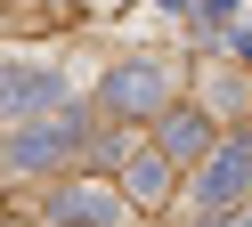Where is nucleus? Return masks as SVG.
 Here are the masks:
<instances>
[{
  "instance_id": "nucleus-1",
  "label": "nucleus",
  "mask_w": 252,
  "mask_h": 227,
  "mask_svg": "<svg viewBox=\"0 0 252 227\" xmlns=\"http://www.w3.org/2000/svg\"><path fill=\"white\" fill-rule=\"evenodd\" d=\"M65 97V65L49 57H0V114H41Z\"/></svg>"
},
{
  "instance_id": "nucleus-2",
  "label": "nucleus",
  "mask_w": 252,
  "mask_h": 227,
  "mask_svg": "<svg viewBox=\"0 0 252 227\" xmlns=\"http://www.w3.org/2000/svg\"><path fill=\"white\" fill-rule=\"evenodd\" d=\"M244 178H252V146H220V154L203 162V178H195V203L203 211H228L236 195H244Z\"/></svg>"
},
{
  "instance_id": "nucleus-3",
  "label": "nucleus",
  "mask_w": 252,
  "mask_h": 227,
  "mask_svg": "<svg viewBox=\"0 0 252 227\" xmlns=\"http://www.w3.org/2000/svg\"><path fill=\"white\" fill-rule=\"evenodd\" d=\"M73 146H82V130H73V122H33L25 138H8V170H41V162H65Z\"/></svg>"
},
{
  "instance_id": "nucleus-4",
  "label": "nucleus",
  "mask_w": 252,
  "mask_h": 227,
  "mask_svg": "<svg viewBox=\"0 0 252 227\" xmlns=\"http://www.w3.org/2000/svg\"><path fill=\"white\" fill-rule=\"evenodd\" d=\"M163 89H171V73L155 57H138V65H122L114 81H106V97H114L122 114H138V106H163Z\"/></svg>"
},
{
  "instance_id": "nucleus-5",
  "label": "nucleus",
  "mask_w": 252,
  "mask_h": 227,
  "mask_svg": "<svg viewBox=\"0 0 252 227\" xmlns=\"http://www.w3.org/2000/svg\"><path fill=\"white\" fill-rule=\"evenodd\" d=\"M49 211L65 227H114V195H98V187H65V195H49Z\"/></svg>"
},
{
  "instance_id": "nucleus-6",
  "label": "nucleus",
  "mask_w": 252,
  "mask_h": 227,
  "mask_svg": "<svg viewBox=\"0 0 252 227\" xmlns=\"http://www.w3.org/2000/svg\"><path fill=\"white\" fill-rule=\"evenodd\" d=\"M203 130H212L203 114H163V154H171V162H195L203 146H212Z\"/></svg>"
},
{
  "instance_id": "nucleus-7",
  "label": "nucleus",
  "mask_w": 252,
  "mask_h": 227,
  "mask_svg": "<svg viewBox=\"0 0 252 227\" xmlns=\"http://www.w3.org/2000/svg\"><path fill=\"white\" fill-rule=\"evenodd\" d=\"M130 195L155 203V195H163V162H130Z\"/></svg>"
}]
</instances>
